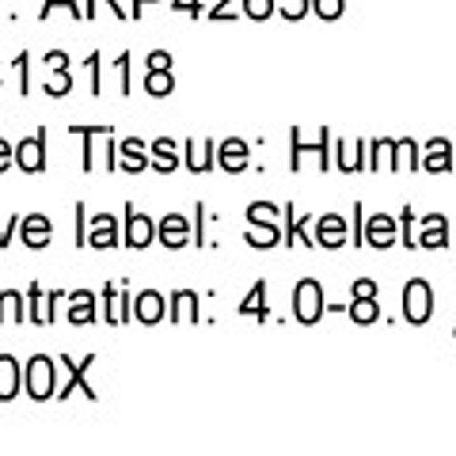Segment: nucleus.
<instances>
[{
    "mask_svg": "<svg viewBox=\"0 0 456 456\" xmlns=\"http://www.w3.org/2000/svg\"><path fill=\"white\" fill-rule=\"evenodd\" d=\"M27 392H31V399H50L53 395V362L46 358V354H38V358H31V365H27Z\"/></svg>",
    "mask_w": 456,
    "mask_h": 456,
    "instance_id": "obj_1",
    "label": "nucleus"
},
{
    "mask_svg": "<svg viewBox=\"0 0 456 456\" xmlns=\"http://www.w3.org/2000/svg\"><path fill=\"white\" fill-rule=\"evenodd\" d=\"M152 236H156V224L145 217V213H137L134 206H126V248H134V251H141V248H149L152 244Z\"/></svg>",
    "mask_w": 456,
    "mask_h": 456,
    "instance_id": "obj_2",
    "label": "nucleus"
},
{
    "mask_svg": "<svg viewBox=\"0 0 456 456\" xmlns=\"http://www.w3.org/2000/svg\"><path fill=\"white\" fill-rule=\"evenodd\" d=\"M156 236H160L164 248L179 251V248H187V240H191V221L183 217V213H167L160 221V228H156Z\"/></svg>",
    "mask_w": 456,
    "mask_h": 456,
    "instance_id": "obj_3",
    "label": "nucleus"
},
{
    "mask_svg": "<svg viewBox=\"0 0 456 456\" xmlns=\"http://www.w3.org/2000/svg\"><path fill=\"white\" fill-rule=\"evenodd\" d=\"M20 236H23V244L27 248H46L50 244V236H53V224L50 217H42V213H31V217H23L20 221Z\"/></svg>",
    "mask_w": 456,
    "mask_h": 456,
    "instance_id": "obj_4",
    "label": "nucleus"
},
{
    "mask_svg": "<svg viewBox=\"0 0 456 456\" xmlns=\"http://www.w3.org/2000/svg\"><path fill=\"white\" fill-rule=\"evenodd\" d=\"M46 134H38V137H27V141H20L16 145V160H20V167L23 171H42V164H46V141H42Z\"/></svg>",
    "mask_w": 456,
    "mask_h": 456,
    "instance_id": "obj_5",
    "label": "nucleus"
},
{
    "mask_svg": "<svg viewBox=\"0 0 456 456\" xmlns=\"http://www.w3.org/2000/svg\"><path fill=\"white\" fill-rule=\"evenodd\" d=\"M46 65L53 69V77L46 80V92L50 95H65L69 88H73V77H69V57L61 50H50L46 53Z\"/></svg>",
    "mask_w": 456,
    "mask_h": 456,
    "instance_id": "obj_6",
    "label": "nucleus"
},
{
    "mask_svg": "<svg viewBox=\"0 0 456 456\" xmlns=\"http://www.w3.org/2000/svg\"><path fill=\"white\" fill-rule=\"evenodd\" d=\"M320 285L316 281H301V289H297V316H301V323H316L320 320Z\"/></svg>",
    "mask_w": 456,
    "mask_h": 456,
    "instance_id": "obj_7",
    "label": "nucleus"
},
{
    "mask_svg": "<svg viewBox=\"0 0 456 456\" xmlns=\"http://www.w3.org/2000/svg\"><path fill=\"white\" fill-rule=\"evenodd\" d=\"M23 388V369L12 354H0V399H16V392Z\"/></svg>",
    "mask_w": 456,
    "mask_h": 456,
    "instance_id": "obj_8",
    "label": "nucleus"
},
{
    "mask_svg": "<svg viewBox=\"0 0 456 456\" xmlns=\"http://www.w3.org/2000/svg\"><path fill=\"white\" fill-rule=\"evenodd\" d=\"M88 244L92 248H118V221L110 217V213H103V217L92 221V232H88Z\"/></svg>",
    "mask_w": 456,
    "mask_h": 456,
    "instance_id": "obj_9",
    "label": "nucleus"
},
{
    "mask_svg": "<svg viewBox=\"0 0 456 456\" xmlns=\"http://www.w3.org/2000/svg\"><path fill=\"white\" fill-rule=\"evenodd\" d=\"M122 171H130V175H137V171H145L149 160H145V141L141 137H126L122 141V160H118Z\"/></svg>",
    "mask_w": 456,
    "mask_h": 456,
    "instance_id": "obj_10",
    "label": "nucleus"
},
{
    "mask_svg": "<svg viewBox=\"0 0 456 456\" xmlns=\"http://www.w3.org/2000/svg\"><path fill=\"white\" fill-rule=\"evenodd\" d=\"M164 308H167V301H164L160 293H152V289H149V293H141V297H137V305H134L137 320H141V323H149V327L164 320Z\"/></svg>",
    "mask_w": 456,
    "mask_h": 456,
    "instance_id": "obj_11",
    "label": "nucleus"
},
{
    "mask_svg": "<svg viewBox=\"0 0 456 456\" xmlns=\"http://www.w3.org/2000/svg\"><path fill=\"white\" fill-rule=\"evenodd\" d=\"M92 320H95V297L92 293H73V297H69V323L84 327Z\"/></svg>",
    "mask_w": 456,
    "mask_h": 456,
    "instance_id": "obj_12",
    "label": "nucleus"
},
{
    "mask_svg": "<svg viewBox=\"0 0 456 456\" xmlns=\"http://www.w3.org/2000/svg\"><path fill=\"white\" fill-rule=\"evenodd\" d=\"M149 167H156V171H164V175H171V171L179 167V156H175V141L171 137H160L152 145V164Z\"/></svg>",
    "mask_w": 456,
    "mask_h": 456,
    "instance_id": "obj_13",
    "label": "nucleus"
},
{
    "mask_svg": "<svg viewBox=\"0 0 456 456\" xmlns=\"http://www.w3.org/2000/svg\"><path fill=\"white\" fill-rule=\"evenodd\" d=\"M92 362H95V354H88V358H84L80 365H77L73 358H61V365L69 369V373H73V384H69V388L61 392V399H65L69 392H73V388H84V392H88V399H99V395H95V388H92V384L84 380V373H88V369H92Z\"/></svg>",
    "mask_w": 456,
    "mask_h": 456,
    "instance_id": "obj_14",
    "label": "nucleus"
},
{
    "mask_svg": "<svg viewBox=\"0 0 456 456\" xmlns=\"http://www.w3.org/2000/svg\"><path fill=\"white\" fill-rule=\"evenodd\" d=\"M217 156H221V167L224 171H244V164H248L244 141H224V145L217 149Z\"/></svg>",
    "mask_w": 456,
    "mask_h": 456,
    "instance_id": "obj_15",
    "label": "nucleus"
},
{
    "mask_svg": "<svg viewBox=\"0 0 456 456\" xmlns=\"http://www.w3.org/2000/svg\"><path fill=\"white\" fill-rule=\"evenodd\" d=\"M23 320V297L16 289H0V323H20Z\"/></svg>",
    "mask_w": 456,
    "mask_h": 456,
    "instance_id": "obj_16",
    "label": "nucleus"
},
{
    "mask_svg": "<svg viewBox=\"0 0 456 456\" xmlns=\"http://www.w3.org/2000/svg\"><path fill=\"white\" fill-rule=\"evenodd\" d=\"M209 156H213V141H191L187 145V167L194 171H209Z\"/></svg>",
    "mask_w": 456,
    "mask_h": 456,
    "instance_id": "obj_17",
    "label": "nucleus"
},
{
    "mask_svg": "<svg viewBox=\"0 0 456 456\" xmlns=\"http://www.w3.org/2000/svg\"><path fill=\"white\" fill-rule=\"evenodd\" d=\"M171 88H175V77H171V69H149V77H145V92L149 95H167Z\"/></svg>",
    "mask_w": 456,
    "mask_h": 456,
    "instance_id": "obj_18",
    "label": "nucleus"
},
{
    "mask_svg": "<svg viewBox=\"0 0 456 456\" xmlns=\"http://www.w3.org/2000/svg\"><path fill=\"white\" fill-rule=\"evenodd\" d=\"M61 293H50L46 301H42V285H31V320L35 323H50V305L57 301Z\"/></svg>",
    "mask_w": 456,
    "mask_h": 456,
    "instance_id": "obj_19",
    "label": "nucleus"
},
{
    "mask_svg": "<svg viewBox=\"0 0 456 456\" xmlns=\"http://www.w3.org/2000/svg\"><path fill=\"white\" fill-rule=\"evenodd\" d=\"M407 316L415 323H422V316H426V285L422 281L407 285Z\"/></svg>",
    "mask_w": 456,
    "mask_h": 456,
    "instance_id": "obj_20",
    "label": "nucleus"
},
{
    "mask_svg": "<svg viewBox=\"0 0 456 456\" xmlns=\"http://www.w3.org/2000/svg\"><path fill=\"white\" fill-rule=\"evenodd\" d=\"M171 308H175V323H191L194 320V308H198V297L191 289H183L171 297Z\"/></svg>",
    "mask_w": 456,
    "mask_h": 456,
    "instance_id": "obj_21",
    "label": "nucleus"
},
{
    "mask_svg": "<svg viewBox=\"0 0 456 456\" xmlns=\"http://www.w3.org/2000/svg\"><path fill=\"white\" fill-rule=\"evenodd\" d=\"M369 244H377V248L392 244V221L388 217H373V221H369Z\"/></svg>",
    "mask_w": 456,
    "mask_h": 456,
    "instance_id": "obj_22",
    "label": "nucleus"
},
{
    "mask_svg": "<svg viewBox=\"0 0 456 456\" xmlns=\"http://www.w3.org/2000/svg\"><path fill=\"white\" fill-rule=\"evenodd\" d=\"M342 236H346V228H342L338 217H323V221H320V240H323L327 248H338Z\"/></svg>",
    "mask_w": 456,
    "mask_h": 456,
    "instance_id": "obj_23",
    "label": "nucleus"
},
{
    "mask_svg": "<svg viewBox=\"0 0 456 456\" xmlns=\"http://www.w3.org/2000/svg\"><path fill=\"white\" fill-rule=\"evenodd\" d=\"M354 316H358V323H373V320H377L373 293H362V297H358V305H354Z\"/></svg>",
    "mask_w": 456,
    "mask_h": 456,
    "instance_id": "obj_24",
    "label": "nucleus"
},
{
    "mask_svg": "<svg viewBox=\"0 0 456 456\" xmlns=\"http://www.w3.org/2000/svg\"><path fill=\"white\" fill-rule=\"evenodd\" d=\"M244 8H248L251 20H266L270 8H274V0H244Z\"/></svg>",
    "mask_w": 456,
    "mask_h": 456,
    "instance_id": "obj_25",
    "label": "nucleus"
},
{
    "mask_svg": "<svg viewBox=\"0 0 456 456\" xmlns=\"http://www.w3.org/2000/svg\"><path fill=\"white\" fill-rule=\"evenodd\" d=\"M114 65H118V73H122V95H130L134 92V84H130V53H122Z\"/></svg>",
    "mask_w": 456,
    "mask_h": 456,
    "instance_id": "obj_26",
    "label": "nucleus"
},
{
    "mask_svg": "<svg viewBox=\"0 0 456 456\" xmlns=\"http://www.w3.org/2000/svg\"><path fill=\"white\" fill-rule=\"evenodd\" d=\"M57 4H65V8H69V12H73V16H77V20H84V16H80V8H77V0H46V4H42V20H46V16H50V12H53Z\"/></svg>",
    "mask_w": 456,
    "mask_h": 456,
    "instance_id": "obj_27",
    "label": "nucleus"
},
{
    "mask_svg": "<svg viewBox=\"0 0 456 456\" xmlns=\"http://www.w3.org/2000/svg\"><path fill=\"white\" fill-rule=\"evenodd\" d=\"M84 65H88V73H92V95H99L103 92V84H99V53H92Z\"/></svg>",
    "mask_w": 456,
    "mask_h": 456,
    "instance_id": "obj_28",
    "label": "nucleus"
},
{
    "mask_svg": "<svg viewBox=\"0 0 456 456\" xmlns=\"http://www.w3.org/2000/svg\"><path fill=\"white\" fill-rule=\"evenodd\" d=\"M320 12H323V20H335L338 12H342V0H316Z\"/></svg>",
    "mask_w": 456,
    "mask_h": 456,
    "instance_id": "obj_29",
    "label": "nucleus"
},
{
    "mask_svg": "<svg viewBox=\"0 0 456 456\" xmlns=\"http://www.w3.org/2000/svg\"><path fill=\"white\" fill-rule=\"evenodd\" d=\"M149 69H171V53L152 50V53H149Z\"/></svg>",
    "mask_w": 456,
    "mask_h": 456,
    "instance_id": "obj_30",
    "label": "nucleus"
},
{
    "mask_svg": "<svg viewBox=\"0 0 456 456\" xmlns=\"http://www.w3.org/2000/svg\"><path fill=\"white\" fill-rule=\"evenodd\" d=\"M285 16H289V20H301V16H305V0H285Z\"/></svg>",
    "mask_w": 456,
    "mask_h": 456,
    "instance_id": "obj_31",
    "label": "nucleus"
},
{
    "mask_svg": "<svg viewBox=\"0 0 456 456\" xmlns=\"http://www.w3.org/2000/svg\"><path fill=\"white\" fill-rule=\"evenodd\" d=\"M12 156H16V149L8 145V141H0V171H8V164H12Z\"/></svg>",
    "mask_w": 456,
    "mask_h": 456,
    "instance_id": "obj_32",
    "label": "nucleus"
},
{
    "mask_svg": "<svg viewBox=\"0 0 456 456\" xmlns=\"http://www.w3.org/2000/svg\"><path fill=\"white\" fill-rule=\"evenodd\" d=\"M12 228H16V217H12L8 224H0V248H8V244H12Z\"/></svg>",
    "mask_w": 456,
    "mask_h": 456,
    "instance_id": "obj_33",
    "label": "nucleus"
},
{
    "mask_svg": "<svg viewBox=\"0 0 456 456\" xmlns=\"http://www.w3.org/2000/svg\"><path fill=\"white\" fill-rule=\"evenodd\" d=\"M171 8H175V12H191V16H198V4H194V0H175V4H171Z\"/></svg>",
    "mask_w": 456,
    "mask_h": 456,
    "instance_id": "obj_34",
    "label": "nucleus"
},
{
    "mask_svg": "<svg viewBox=\"0 0 456 456\" xmlns=\"http://www.w3.org/2000/svg\"><path fill=\"white\" fill-rule=\"evenodd\" d=\"M80 224H84V206L77 202V228H80ZM77 244H84V232H77Z\"/></svg>",
    "mask_w": 456,
    "mask_h": 456,
    "instance_id": "obj_35",
    "label": "nucleus"
},
{
    "mask_svg": "<svg viewBox=\"0 0 456 456\" xmlns=\"http://www.w3.org/2000/svg\"><path fill=\"white\" fill-rule=\"evenodd\" d=\"M141 4H145V0H134V12H130V20H141Z\"/></svg>",
    "mask_w": 456,
    "mask_h": 456,
    "instance_id": "obj_36",
    "label": "nucleus"
},
{
    "mask_svg": "<svg viewBox=\"0 0 456 456\" xmlns=\"http://www.w3.org/2000/svg\"><path fill=\"white\" fill-rule=\"evenodd\" d=\"M95 4H99V0H92V4H88V12H95Z\"/></svg>",
    "mask_w": 456,
    "mask_h": 456,
    "instance_id": "obj_37",
    "label": "nucleus"
}]
</instances>
